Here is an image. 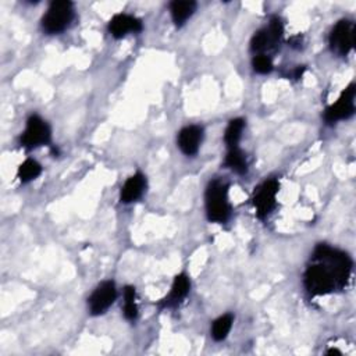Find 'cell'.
<instances>
[{
  "label": "cell",
  "mask_w": 356,
  "mask_h": 356,
  "mask_svg": "<svg viewBox=\"0 0 356 356\" xmlns=\"http://www.w3.org/2000/svg\"><path fill=\"white\" fill-rule=\"evenodd\" d=\"M352 272V261L341 251L319 245L305 272V287L312 297L342 290Z\"/></svg>",
  "instance_id": "1"
},
{
  "label": "cell",
  "mask_w": 356,
  "mask_h": 356,
  "mask_svg": "<svg viewBox=\"0 0 356 356\" xmlns=\"http://www.w3.org/2000/svg\"><path fill=\"white\" fill-rule=\"evenodd\" d=\"M206 214L213 223H225L229 217L228 185L221 180H213L206 189Z\"/></svg>",
  "instance_id": "2"
},
{
  "label": "cell",
  "mask_w": 356,
  "mask_h": 356,
  "mask_svg": "<svg viewBox=\"0 0 356 356\" xmlns=\"http://www.w3.org/2000/svg\"><path fill=\"white\" fill-rule=\"evenodd\" d=\"M74 19V5L67 0L53 2L42 19V28L48 34L63 32Z\"/></svg>",
  "instance_id": "3"
},
{
  "label": "cell",
  "mask_w": 356,
  "mask_h": 356,
  "mask_svg": "<svg viewBox=\"0 0 356 356\" xmlns=\"http://www.w3.org/2000/svg\"><path fill=\"white\" fill-rule=\"evenodd\" d=\"M50 127L39 115H31L27 122V129L21 137V145L27 149H34L50 142Z\"/></svg>",
  "instance_id": "4"
},
{
  "label": "cell",
  "mask_w": 356,
  "mask_h": 356,
  "mask_svg": "<svg viewBox=\"0 0 356 356\" xmlns=\"http://www.w3.org/2000/svg\"><path fill=\"white\" fill-rule=\"evenodd\" d=\"M355 45V24L349 20H341L330 34V48L339 56H346Z\"/></svg>",
  "instance_id": "5"
},
{
  "label": "cell",
  "mask_w": 356,
  "mask_h": 356,
  "mask_svg": "<svg viewBox=\"0 0 356 356\" xmlns=\"http://www.w3.org/2000/svg\"><path fill=\"white\" fill-rule=\"evenodd\" d=\"M355 85H349L339 96V99L324 111V120L328 124L339 120H346L355 113Z\"/></svg>",
  "instance_id": "6"
},
{
  "label": "cell",
  "mask_w": 356,
  "mask_h": 356,
  "mask_svg": "<svg viewBox=\"0 0 356 356\" xmlns=\"http://www.w3.org/2000/svg\"><path fill=\"white\" fill-rule=\"evenodd\" d=\"M280 189V182L277 180L265 181L255 192L254 205L259 218H265L276 206V196Z\"/></svg>",
  "instance_id": "7"
},
{
  "label": "cell",
  "mask_w": 356,
  "mask_h": 356,
  "mask_svg": "<svg viewBox=\"0 0 356 356\" xmlns=\"http://www.w3.org/2000/svg\"><path fill=\"white\" fill-rule=\"evenodd\" d=\"M283 31L284 28L281 20L279 17H273L268 28L261 30L254 35L251 41V49L254 52H265L268 49H272L281 39Z\"/></svg>",
  "instance_id": "8"
},
{
  "label": "cell",
  "mask_w": 356,
  "mask_h": 356,
  "mask_svg": "<svg viewBox=\"0 0 356 356\" xmlns=\"http://www.w3.org/2000/svg\"><path fill=\"white\" fill-rule=\"evenodd\" d=\"M117 298V290L113 281H103L97 285V288L93 291V294L88 299V305L91 309V313L93 316L103 315L115 301Z\"/></svg>",
  "instance_id": "9"
},
{
  "label": "cell",
  "mask_w": 356,
  "mask_h": 356,
  "mask_svg": "<svg viewBox=\"0 0 356 356\" xmlns=\"http://www.w3.org/2000/svg\"><path fill=\"white\" fill-rule=\"evenodd\" d=\"M203 138V129L199 126H188L178 134V148L187 156L198 153Z\"/></svg>",
  "instance_id": "10"
},
{
  "label": "cell",
  "mask_w": 356,
  "mask_h": 356,
  "mask_svg": "<svg viewBox=\"0 0 356 356\" xmlns=\"http://www.w3.org/2000/svg\"><path fill=\"white\" fill-rule=\"evenodd\" d=\"M141 30H142L141 20L129 15H117L109 23V31L117 39L126 37L130 32H134V34L140 32Z\"/></svg>",
  "instance_id": "11"
},
{
  "label": "cell",
  "mask_w": 356,
  "mask_h": 356,
  "mask_svg": "<svg viewBox=\"0 0 356 356\" xmlns=\"http://www.w3.org/2000/svg\"><path fill=\"white\" fill-rule=\"evenodd\" d=\"M189 288H191V283H189L188 276L178 274L174 279V283H173L170 294L165 299H162L159 302V308H162V309L176 308L177 305H180L182 302V299L187 298V295L189 292Z\"/></svg>",
  "instance_id": "12"
},
{
  "label": "cell",
  "mask_w": 356,
  "mask_h": 356,
  "mask_svg": "<svg viewBox=\"0 0 356 356\" xmlns=\"http://www.w3.org/2000/svg\"><path fill=\"white\" fill-rule=\"evenodd\" d=\"M145 188H147V178L141 173H137L126 181L124 187L122 188L120 200L123 203H133L142 196Z\"/></svg>",
  "instance_id": "13"
},
{
  "label": "cell",
  "mask_w": 356,
  "mask_h": 356,
  "mask_svg": "<svg viewBox=\"0 0 356 356\" xmlns=\"http://www.w3.org/2000/svg\"><path fill=\"white\" fill-rule=\"evenodd\" d=\"M196 10V3L192 0H181V2H173L170 5V13L176 26L181 27Z\"/></svg>",
  "instance_id": "14"
},
{
  "label": "cell",
  "mask_w": 356,
  "mask_h": 356,
  "mask_svg": "<svg viewBox=\"0 0 356 356\" xmlns=\"http://www.w3.org/2000/svg\"><path fill=\"white\" fill-rule=\"evenodd\" d=\"M224 166L231 169L235 173H238V174H245L248 171L247 158H245L244 152L238 147L228 149L225 160H224Z\"/></svg>",
  "instance_id": "15"
},
{
  "label": "cell",
  "mask_w": 356,
  "mask_h": 356,
  "mask_svg": "<svg viewBox=\"0 0 356 356\" xmlns=\"http://www.w3.org/2000/svg\"><path fill=\"white\" fill-rule=\"evenodd\" d=\"M244 127H245V122L243 120V118H234V120H231L228 123V127L224 134V142L228 149L238 147Z\"/></svg>",
  "instance_id": "16"
},
{
  "label": "cell",
  "mask_w": 356,
  "mask_h": 356,
  "mask_svg": "<svg viewBox=\"0 0 356 356\" xmlns=\"http://www.w3.org/2000/svg\"><path fill=\"white\" fill-rule=\"evenodd\" d=\"M232 321H234V317L231 315H224V316L218 317L217 320H214L213 327H212L213 339L217 342L225 339L232 327Z\"/></svg>",
  "instance_id": "17"
},
{
  "label": "cell",
  "mask_w": 356,
  "mask_h": 356,
  "mask_svg": "<svg viewBox=\"0 0 356 356\" xmlns=\"http://www.w3.org/2000/svg\"><path fill=\"white\" fill-rule=\"evenodd\" d=\"M41 173H42V166L34 159H27L19 167V178L21 182H30L37 177H39Z\"/></svg>",
  "instance_id": "18"
},
{
  "label": "cell",
  "mask_w": 356,
  "mask_h": 356,
  "mask_svg": "<svg viewBox=\"0 0 356 356\" xmlns=\"http://www.w3.org/2000/svg\"><path fill=\"white\" fill-rule=\"evenodd\" d=\"M135 288L129 285L126 287L124 290V299H126V303H124V316L127 320L130 321H134L137 317H138V308H137V302H135Z\"/></svg>",
  "instance_id": "19"
},
{
  "label": "cell",
  "mask_w": 356,
  "mask_h": 356,
  "mask_svg": "<svg viewBox=\"0 0 356 356\" xmlns=\"http://www.w3.org/2000/svg\"><path fill=\"white\" fill-rule=\"evenodd\" d=\"M252 66L258 74H269L273 70V63H272L270 57H268L266 55L255 56L252 60Z\"/></svg>",
  "instance_id": "20"
},
{
  "label": "cell",
  "mask_w": 356,
  "mask_h": 356,
  "mask_svg": "<svg viewBox=\"0 0 356 356\" xmlns=\"http://www.w3.org/2000/svg\"><path fill=\"white\" fill-rule=\"evenodd\" d=\"M341 355V352L338 350V349H331V350H328V355Z\"/></svg>",
  "instance_id": "21"
}]
</instances>
